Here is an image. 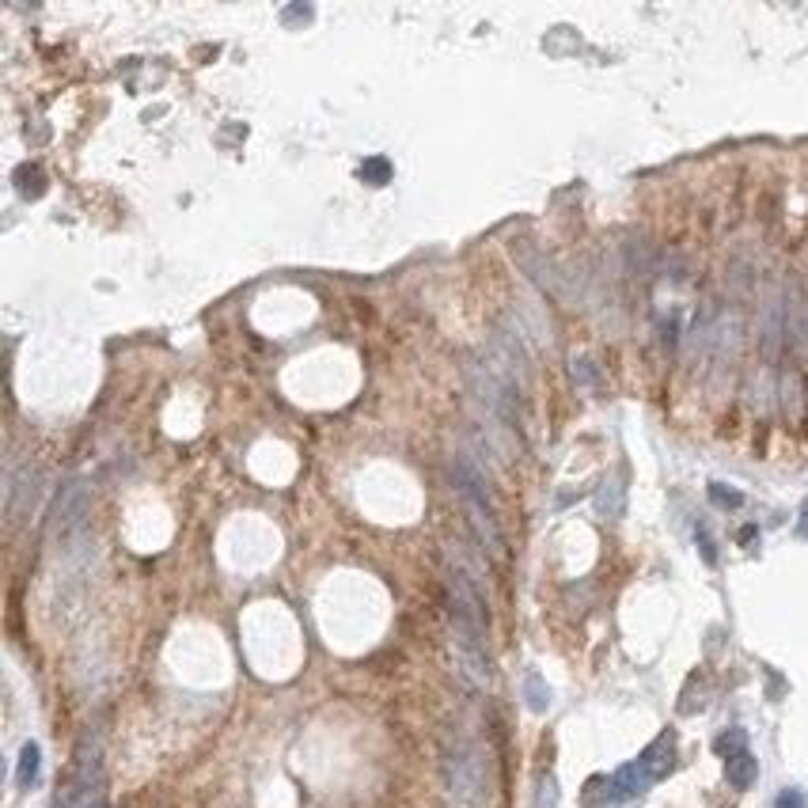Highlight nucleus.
I'll return each mask as SVG.
<instances>
[{
	"mask_svg": "<svg viewBox=\"0 0 808 808\" xmlns=\"http://www.w3.org/2000/svg\"><path fill=\"white\" fill-rule=\"evenodd\" d=\"M452 637L463 672L478 687H486L490 684V665H486V642H482V604L463 573H452Z\"/></svg>",
	"mask_w": 808,
	"mask_h": 808,
	"instance_id": "f257e3e1",
	"label": "nucleus"
},
{
	"mask_svg": "<svg viewBox=\"0 0 808 808\" xmlns=\"http://www.w3.org/2000/svg\"><path fill=\"white\" fill-rule=\"evenodd\" d=\"M448 793L452 808H482L486 797V767L475 744H456L448 755Z\"/></svg>",
	"mask_w": 808,
	"mask_h": 808,
	"instance_id": "f03ea898",
	"label": "nucleus"
},
{
	"mask_svg": "<svg viewBox=\"0 0 808 808\" xmlns=\"http://www.w3.org/2000/svg\"><path fill=\"white\" fill-rule=\"evenodd\" d=\"M456 486H459V494H463L467 513H471V524H475V531H478V539L498 555V550H501V531H498V520H494L490 501H486V494L478 490V478L467 475V471H459V475H456Z\"/></svg>",
	"mask_w": 808,
	"mask_h": 808,
	"instance_id": "7ed1b4c3",
	"label": "nucleus"
},
{
	"mask_svg": "<svg viewBox=\"0 0 808 808\" xmlns=\"http://www.w3.org/2000/svg\"><path fill=\"white\" fill-rule=\"evenodd\" d=\"M642 763V771L649 774V782H661L672 767H675V736L672 733H665V736H656L649 748H645V755L637 759Z\"/></svg>",
	"mask_w": 808,
	"mask_h": 808,
	"instance_id": "20e7f679",
	"label": "nucleus"
},
{
	"mask_svg": "<svg viewBox=\"0 0 808 808\" xmlns=\"http://www.w3.org/2000/svg\"><path fill=\"white\" fill-rule=\"evenodd\" d=\"M649 790V774L642 771V763H626V767L615 771V778L607 782V797L611 801H626Z\"/></svg>",
	"mask_w": 808,
	"mask_h": 808,
	"instance_id": "39448f33",
	"label": "nucleus"
},
{
	"mask_svg": "<svg viewBox=\"0 0 808 808\" xmlns=\"http://www.w3.org/2000/svg\"><path fill=\"white\" fill-rule=\"evenodd\" d=\"M755 774H759V763H755V755L748 748L725 759V778H729L733 790H748V785L755 782Z\"/></svg>",
	"mask_w": 808,
	"mask_h": 808,
	"instance_id": "423d86ee",
	"label": "nucleus"
},
{
	"mask_svg": "<svg viewBox=\"0 0 808 808\" xmlns=\"http://www.w3.org/2000/svg\"><path fill=\"white\" fill-rule=\"evenodd\" d=\"M38 771H42V752H38V744H24V752H19V767H15L19 790H31V785L38 782Z\"/></svg>",
	"mask_w": 808,
	"mask_h": 808,
	"instance_id": "0eeeda50",
	"label": "nucleus"
},
{
	"mask_svg": "<svg viewBox=\"0 0 808 808\" xmlns=\"http://www.w3.org/2000/svg\"><path fill=\"white\" fill-rule=\"evenodd\" d=\"M524 695H527V706L536 710V714H543V710H547V703H550V691L543 687V679H539V675H527Z\"/></svg>",
	"mask_w": 808,
	"mask_h": 808,
	"instance_id": "6e6552de",
	"label": "nucleus"
},
{
	"mask_svg": "<svg viewBox=\"0 0 808 808\" xmlns=\"http://www.w3.org/2000/svg\"><path fill=\"white\" fill-rule=\"evenodd\" d=\"M714 748H717V755H725V759H729V755H736V752L748 748V736H744V729H729V733H721V736H717Z\"/></svg>",
	"mask_w": 808,
	"mask_h": 808,
	"instance_id": "1a4fd4ad",
	"label": "nucleus"
},
{
	"mask_svg": "<svg viewBox=\"0 0 808 808\" xmlns=\"http://www.w3.org/2000/svg\"><path fill=\"white\" fill-rule=\"evenodd\" d=\"M555 804H558V782L547 774V778L539 782V793H536V808H555Z\"/></svg>",
	"mask_w": 808,
	"mask_h": 808,
	"instance_id": "9d476101",
	"label": "nucleus"
},
{
	"mask_svg": "<svg viewBox=\"0 0 808 808\" xmlns=\"http://www.w3.org/2000/svg\"><path fill=\"white\" fill-rule=\"evenodd\" d=\"M710 498H714L717 505H725V508H736V505L744 501L736 490H725V486H721V482H714V486H710Z\"/></svg>",
	"mask_w": 808,
	"mask_h": 808,
	"instance_id": "9b49d317",
	"label": "nucleus"
},
{
	"mask_svg": "<svg viewBox=\"0 0 808 808\" xmlns=\"http://www.w3.org/2000/svg\"><path fill=\"white\" fill-rule=\"evenodd\" d=\"M623 508V501H619V486L611 482V490H604L600 494V513H607V517H615Z\"/></svg>",
	"mask_w": 808,
	"mask_h": 808,
	"instance_id": "f8f14e48",
	"label": "nucleus"
},
{
	"mask_svg": "<svg viewBox=\"0 0 808 808\" xmlns=\"http://www.w3.org/2000/svg\"><path fill=\"white\" fill-rule=\"evenodd\" d=\"M774 808H808V804H804V793H801V790H782L778 801H774Z\"/></svg>",
	"mask_w": 808,
	"mask_h": 808,
	"instance_id": "ddd939ff",
	"label": "nucleus"
},
{
	"mask_svg": "<svg viewBox=\"0 0 808 808\" xmlns=\"http://www.w3.org/2000/svg\"><path fill=\"white\" fill-rule=\"evenodd\" d=\"M360 175L372 179V182H384V179H388V163H384V160H369L365 167H360Z\"/></svg>",
	"mask_w": 808,
	"mask_h": 808,
	"instance_id": "4468645a",
	"label": "nucleus"
},
{
	"mask_svg": "<svg viewBox=\"0 0 808 808\" xmlns=\"http://www.w3.org/2000/svg\"><path fill=\"white\" fill-rule=\"evenodd\" d=\"M698 547H703V558L714 566V562H717V555H714V543H710V536H706L703 527H698Z\"/></svg>",
	"mask_w": 808,
	"mask_h": 808,
	"instance_id": "2eb2a0df",
	"label": "nucleus"
},
{
	"mask_svg": "<svg viewBox=\"0 0 808 808\" xmlns=\"http://www.w3.org/2000/svg\"><path fill=\"white\" fill-rule=\"evenodd\" d=\"M797 531H801V536L808 539V505H804V513H801V527H797Z\"/></svg>",
	"mask_w": 808,
	"mask_h": 808,
	"instance_id": "dca6fc26",
	"label": "nucleus"
}]
</instances>
